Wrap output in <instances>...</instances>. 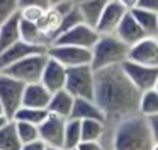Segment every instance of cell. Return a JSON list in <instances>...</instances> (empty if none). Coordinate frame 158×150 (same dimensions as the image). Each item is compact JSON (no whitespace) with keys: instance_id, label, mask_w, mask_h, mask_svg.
<instances>
[{"instance_id":"cell-1","label":"cell","mask_w":158,"mask_h":150,"mask_svg":"<svg viewBox=\"0 0 158 150\" xmlns=\"http://www.w3.org/2000/svg\"><path fill=\"white\" fill-rule=\"evenodd\" d=\"M141 92L127 78L121 65H112L95 70V92L94 101L102 109L107 121L121 119L139 113Z\"/></svg>"},{"instance_id":"cell-2","label":"cell","mask_w":158,"mask_h":150,"mask_svg":"<svg viewBox=\"0 0 158 150\" xmlns=\"http://www.w3.org/2000/svg\"><path fill=\"white\" fill-rule=\"evenodd\" d=\"M153 145L146 116L136 113L116 123L112 150H151Z\"/></svg>"},{"instance_id":"cell-3","label":"cell","mask_w":158,"mask_h":150,"mask_svg":"<svg viewBox=\"0 0 158 150\" xmlns=\"http://www.w3.org/2000/svg\"><path fill=\"white\" fill-rule=\"evenodd\" d=\"M129 56V46L119 39L116 34H100L92 48V65L94 70H100L112 65H121Z\"/></svg>"},{"instance_id":"cell-4","label":"cell","mask_w":158,"mask_h":150,"mask_svg":"<svg viewBox=\"0 0 158 150\" xmlns=\"http://www.w3.org/2000/svg\"><path fill=\"white\" fill-rule=\"evenodd\" d=\"M65 89L73 97L94 99L95 92V70L92 65H78L66 68V84Z\"/></svg>"},{"instance_id":"cell-5","label":"cell","mask_w":158,"mask_h":150,"mask_svg":"<svg viewBox=\"0 0 158 150\" xmlns=\"http://www.w3.org/2000/svg\"><path fill=\"white\" fill-rule=\"evenodd\" d=\"M46 61H48V51L46 53H34V55H29V56L15 61V63L9 65V67H5L4 70H0V72H4V73L24 82V84H32V82L41 80Z\"/></svg>"},{"instance_id":"cell-6","label":"cell","mask_w":158,"mask_h":150,"mask_svg":"<svg viewBox=\"0 0 158 150\" xmlns=\"http://www.w3.org/2000/svg\"><path fill=\"white\" fill-rule=\"evenodd\" d=\"M26 84L10 75L0 72V102L4 106L5 116L12 119L19 108L22 106V94Z\"/></svg>"},{"instance_id":"cell-7","label":"cell","mask_w":158,"mask_h":150,"mask_svg":"<svg viewBox=\"0 0 158 150\" xmlns=\"http://www.w3.org/2000/svg\"><path fill=\"white\" fill-rule=\"evenodd\" d=\"M48 56L55 58L63 67H78V65H87L92 61V50L89 48L72 46V44H51L48 48Z\"/></svg>"},{"instance_id":"cell-8","label":"cell","mask_w":158,"mask_h":150,"mask_svg":"<svg viewBox=\"0 0 158 150\" xmlns=\"http://www.w3.org/2000/svg\"><path fill=\"white\" fill-rule=\"evenodd\" d=\"M121 67L126 72L127 78L133 82V85L139 92L150 90L156 84L158 67H148V65H141V63H136V61H131V60L123 61Z\"/></svg>"},{"instance_id":"cell-9","label":"cell","mask_w":158,"mask_h":150,"mask_svg":"<svg viewBox=\"0 0 158 150\" xmlns=\"http://www.w3.org/2000/svg\"><path fill=\"white\" fill-rule=\"evenodd\" d=\"M99 36L100 34L97 33L95 27L82 22V24H77L75 27H70V29L63 31L55 39V43L56 44H72V46H80V48H89V50H92L94 44L99 39Z\"/></svg>"},{"instance_id":"cell-10","label":"cell","mask_w":158,"mask_h":150,"mask_svg":"<svg viewBox=\"0 0 158 150\" xmlns=\"http://www.w3.org/2000/svg\"><path fill=\"white\" fill-rule=\"evenodd\" d=\"M68 118L48 113L44 121L38 126L39 130V140L46 143V145H56L63 147V135H65V123Z\"/></svg>"},{"instance_id":"cell-11","label":"cell","mask_w":158,"mask_h":150,"mask_svg":"<svg viewBox=\"0 0 158 150\" xmlns=\"http://www.w3.org/2000/svg\"><path fill=\"white\" fill-rule=\"evenodd\" d=\"M127 60L148 67H158V38L146 36L129 48Z\"/></svg>"},{"instance_id":"cell-12","label":"cell","mask_w":158,"mask_h":150,"mask_svg":"<svg viewBox=\"0 0 158 150\" xmlns=\"http://www.w3.org/2000/svg\"><path fill=\"white\" fill-rule=\"evenodd\" d=\"M126 14H127V9L119 0H109L102 12V15H100L99 22L95 26L97 33L99 34H114Z\"/></svg>"},{"instance_id":"cell-13","label":"cell","mask_w":158,"mask_h":150,"mask_svg":"<svg viewBox=\"0 0 158 150\" xmlns=\"http://www.w3.org/2000/svg\"><path fill=\"white\" fill-rule=\"evenodd\" d=\"M48 48L46 46H36V44H31L24 39H19L17 43H14L12 46L5 48L4 51H0V70H4L5 67L15 63V61L22 60V58L29 56V55L34 53H46Z\"/></svg>"},{"instance_id":"cell-14","label":"cell","mask_w":158,"mask_h":150,"mask_svg":"<svg viewBox=\"0 0 158 150\" xmlns=\"http://www.w3.org/2000/svg\"><path fill=\"white\" fill-rule=\"evenodd\" d=\"M41 82L49 92H56L60 89H65L66 84V67H63L55 58L48 56V61L44 65V70L41 75Z\"/></svg>"},{"instance_id":"cell-15","label":"cell","mask_w":158,"mask_h":150,"mask_svg":"<svg viewBox=\"0 0 158 150\" xmlns=\"http://www.w3.org/2000/svg\"><path fill=\"white\" fill-rule=\"evenodd\" d=\"M114 34H116L123 43H126L129 48L133 46V44H136L138 41H141L143 38H146L144 31L141 29V26L138 24V20L134 19V15L131 14V10H127V14L123 17V20H121V24L117 26V29H116Z\"/></svg>"},{"instance_id":"cell-16","label":"cell","mask_w":158,"mask_h":150,"mask_svg":"<svg viewBox=\"0 0 158 150\" xmlns=\"http://www.w3.org/2000/svg\"><path fill=\"white\" fill-rule=\"evenodd\" d=\"M49 99H51V92H49L48 89L41 84V82L26 84L24 94H22V106L46 109V108H48Z\"/></svg>"},{"instance_id":"cell-17","label":"cell","mask_w":158,"mask_h":150,"mask_svg":"<svg viewBox=\"0 0 158 150\" xmlns=\"http://www.w3.org/2000/svg\"><path fill=\"white\" fill-rule=\"evenodd\" d=\"M61 17L63 15L56 9L48 7V9L44 10V14H43V17L36 22V24H38V27H39V31L43 33V36H44L46 41L49 43V46L55 43V39L58 38V34H60Z\"/></svg>"},{"instance_id":"cell-18","label":"cell","mask_w":158,"mask_h":150,"mask_svg":"<svg viewBox=\"0 0 158 150\" xmlns=\"http://www.w3.org/2000/svg\"><path fill=\"white\" fill-rule=\"evenodd\" d=\"M21 39V14L19 10L0 22V51Z\"/></svg>"},{"instance_id":"cell-19","label":"cell","mask_w":158,"mask_h":150,"mask_svg":"<svg viewBox=\"0 0 158 150\" xmlns=\"http://www.w3.org/2000/svg\"><path fill=\"white\" fill-rule=\"evenodd\" d=\"M70 118L80 119V121L82 119H100V121H106V116H104L102 109L97 106V102L94 99H83V97H75Z\"/></svg>"},{"instance_id":"cell-20","label":"cell","mask_w":158,"mask_h":150,"mask_svg":"<svg viewBox=\"0 0 158 150\" xmlns=\"http://www.w3.org/2000/svg\"><path fill=\"white\" fill-rule=\"evenodd\" d=\"M73 102H75V97L66 89H60L56 92H51V99H49L46 109H48V113H53V114L70 118L72 109H73Z\"/></svg>"},{"instance_id":"cell-21","label":"cell","mask_w":158,"mask_h":150,"mask_svg":"<svg viewBox=\"0 0 158 150\" xmlns=\"http://www.w3.org/2000/svg\"><path fill=\"white\" fill-rule=\"evenodd\" d=\"M107 2L109 0H82V2H77L80 12L83 15V22L95 27L104 12V9H106Z\"/></svg>"},{"instance_id":"cell-22","label":"cell","mask_w":158,"mask_h":150,"mask_svg":"<svg viewBox=\"0 0 158 150\" xmlns=\"http://www.w3.org/2000/svg\"><path fill=\"white\" fill-rule=\"evenodd\" d=\"M131 14L134 15V19L138 20V24L141 26V29L144 31L146 36H158V14L151 12V10L144 9H131Z\"/></svg>"},{"instance_id":"cell-23","label":"cell","mask_w":158,"mask_h":150,"mask_svg":"<svg viewBox=\"0 0 158 150\" xmlns=\"http://www.w3.org/2000/svg\"><path fill=\"white\" fill-rule=\"evenodd\" d=\"M21 140L17 136L15 121L9 119L2 128H0V150H21Z\"/></svg>"},{"instance_id":"cell-24","label":"cell","mask_w":158,"mask_h":150,"mask_svg":"<svg viewBox=\"0 0 158 150\" xmlns=\"http://www.w3.org/2000/svg\"><path fill=\"white\" fill-rule=\"evenodd\" d=\"M82 142H100L106 133V121L82 119Z\"/></svg>"},{"instance_id":"cell-25","label":"cell","mask_w":158,"mask_h":150,"mask_svg":"<svg viewBox=\"0 0 158 150\" xmlns=\"http://www.w3.org/2000/svg\"><path fill=\"white\" fill-rule=\"evenodd\" d=\"M21 39L27 41L36 46H46L49 48V43L46 41V38L43 36V33L39 31L36 22H29V20L21 19Z\"/></svg>"},{"instance_id":"cell-26","label":"cell","mask_w":158,"mask_h":150,"mask_svg":"<svg viewBox=\"0 0 158 150\" xmlns=\"http://www.w3.org/2000/svg\"><path fill=\"white\" fill-rule=\"evenodd\" d=\"M82 142V123L80 119L68 118L65 123V135H63V147L66 150L78 147V143Z\"/></svg>"},{"instance_id":"cell-27","label":"cell","mask_w":158,"mask_h":150,"mask_svg":"<svg viewBox=\"0 0 158 150\" xmlns=\"http://www.w3.org/2000/svg\"><path fill=\"white\" fill-rule=\"evenodd\" d=\"M48 116V109H39V108H29V106H21L15 111V114L12 116L14 121H26V123H32V125L39 126L44 118Z\"/></svg>"},{"instance_id":"cell-28","label":"cell","mask_w":158,"mask_h":150,"mask_svg":"<svg viewBox=\"0 0 158 150\" xmlns=\"http://www.w3.org/2000/svg\"><path fill=\"white\" fill-rule=\"evenodd\" d=\"M139 114L143 116H153L158 114V92L155 89L141 92L139 97Z\"/></svg>"},{"instance_id":"cell-29","label":"cell","mask_w":158,"mask_h":150,"mask_svg":"<svg viewBox=\"0 0 158 150\" xmlns=\"http://www.w3.org/2000/svg\"><path fill=\"white\" fill-rule=\"evenodd\" d=\"M15 130H17V136L21 140V143H29L39 140V130L32 123L26 121H15Z\"/></svg>"},{"instance_id":"cell-30","label":"cell","mask_w":158,"mask_h":150,"mask_svg":"<svg viewBox=\"0 0 158 150\" xmlns=\"http://www.w3.org/2000/svg\"><path fill=\"white\" fill-rule=\"evenodd\" d=\"M77 2V0H75ZM83 22V15H82V12H80V9H78V3H75L73 5V9L70 10V12H66L65 15L61 17V27H60V34L63 33V31H66V29H70V27H75L77 24H82ZM58 34V36H60Z\"/></svg>"},{"instance_id":"cell-31","label":"cell","mask_w":158,"mask_h":150,"mask_svg":"<svg viewBox=\"0 0 158 150\" xmlns=\"http://www.w3.org/2000/svg\"><path fill=\"white\" fill-rule=\"evenodd\" d=\"M44 10L46 9L38 7V5H27V7H21V9H19V14H21V19L29 20V22H38L43 17Z\"/></svg>"},{"instance_id":"cell-32","label":"cell","mask_w":158,"mask_h":150,"mask_svg":"<svg viewBox=\"0 0 158 150\" xmlns=\"http://www.w3.org/2000/svg\"><path fill=\"white\" fill-rule=\"evenodd\" d=\"M19 10V0H0V22Z\"/></svg>"},{"instance_id":"cell-33","label":"cell","mask_w":158,"mask_h":150,"mask_svg":"<svg viewBox=\"0 0 158 150\" xmlns=\"http://www.w3.org/2000/svg\"><path fill=\"white\" fill-rule=\"evenodd\" d=\"M146 119H148V126H150V131H151V138H153L155 143H158V114L146 116Z\"/></svg>"},{"instance_id":"cell-34","label":"cell","mask_w":158,"mask_h":150,"mask_svg":"<svg viewBox=\"0 0 158 150\" xmlns=\"http://www.w3.org/2000/svg\"><path fill=\"white\" fill-rule=\"evenodd\" d=\"M138 9H144V10H151V12L158 14V0H139L138 2ZM134 7V9H136Z\"/></svg>"},{"instance_id":"cell-35","label":"cell","mask_w":158,"mask_h":150,"mask_svg":"<svg viewBox=\"0 0 158 150\" xmlns=\"http://www.w3.org/2000/svg\"><path fill=\"white\" fill-rule=\"evenodd\" d=\"M21 150H46V143L43 140H34L29 143H22Z\"/></svg>"},{"instance_id":"cell-36","label":"cell","mask_w":158,"mask_h":150,"mask_svg":"<svg viewBox=\"0 0 158 150\" xmlns=\"http://www.w3.org/2000/svg\"><path fill=\"white\" fill-rule=\"evenodd\" d=\"M78 150H106L100 142H80Z\"/></svg>"},{"instance_id":"cell-37","label":"cell","mask_w":158,"mask_h":150,"mask_svg":"<svg viewBox=\"0 0 158 150\" xmlns=\"http://www.w3.org/2000/svg\"><path fill=\"white\" fill-rule=\"evenodd\" d=\"M27 5H38V7H43V9H48L49 3L48 0H19V9Z\"/></svg>"},{"instance_id":"cell-38","label":"cell","mask_w":158,"mask_h":150,"mask_svg":"<svg viewBox=\"0 0 158 150\" xmlns=\"http://www.w3.org/2000/svg\"><path fill=\"white\" fill-rule=\"evenodd\" d=\"M119 2L123 3L127 10H131V9H134V7L138 5V2H139V0H119Z\"/></svg>"},{"instance_id":"cell-39","label":"cell","mask_w":158,"mask_h":150,"mask_svg":"<svg viewBox=\"0 0 158 150\" xmlns=\"http://www.w3.org/2000/svg\"><path fill=\"white\" fill-rule=\"evenodd\" d=\"M63 2H72V0H48L49 7H53V5H58V3H63Z\"/></svg>"},{"instance_id":"cell-40","label":"cell","mask_w":158,"mask_h":150,"mask_svg":"<svg viewBox=\"0 0 158 150\" xmlns=\"http://www.w3.org/2000/svg\"><path fill=\"white\" fill-rule=\"evenodd\" d=\"M46 150H66L65 147H56V145H46Z\"/></svg>"},{"instance_id":"cell-41","label":"cell","mask_w":158,"mask_h":150,"mask_svg":"<svg viewBox=\"0 0 158 150\" xmlns=\"http://www.w3.org/2000/svg\"><path fill=\"white\" fill-rule=\"evenodd\" d=\"M7 121H9V118H7V116H0V128H2V126H4Z\"/></svg>"},{"instance_id":"cell-42","label":"cell","mask_w":158,"mask_h":150,"mask_svg":"<svg viewBox=\"0 0 158 150\" xmlns=\"http://www.w3.org/2000/svg\"><path fill=\"white\" fill-rule=\"evenodd\" d=\"M0 116H5V111H4V106H2V102H0Z\"/></svg>"},{"instance_id":"cell-43","label":"cell","mask_w":158,"mask_h":150,"mask_svg":"<svg viewBox=\"0 0 158 150\" xmlns=\"http://www.w3.org/2000/svg\"><path fill=\"white\" fill-rule=\"evenodd\" d=\"M151 150H158V143H155V145L151 147Z\"/></svg>"},{"instance_id":"cell-44","label":"cell","mask_w":158,"mask_h":150,"mask_svg":"<svg viewBox=\"0 0 158 150\" xmlns=\"http://www.w3.org/2000/svg\"><path fill=\"white\" fill-rule=\"evenodd\" d=\"M153 89H155V90L158 92V78H156V84H155V87H153Z\"/></svg>"},{"instance_id":"cell-45","label":"cell","mask_w":158,"mask_h":150,"mask_svg":"<svg viewBox=\"0 0 158 150\" xmlns=\"http://www.w3.org/2000/svg\"><path fill=\"white\" fill-rule=\"evenodd\" d=\"M68 150H78V147H75V148H68Z\"/></svg>"},{"instance_id":"cell-46","label":"cell","mask_w":158,"mask_h":150,"mask_svg":"<svg viewBox=\"0 0 158 150\" xmlns=\"http://www.w3.org/2000/svg\"><path fill=\"white\" fill-rule=\"evenodd\" d=\"M77 2H82V0H77Z\"/></svg>"},{"instance_id":"cell-47","label":"cell","mask_w":158,"mask_h":150,"mask_svg":"<svg viewBox=\"0 0 158 150\" xmlns=\"http://www.w3.org/2000/svg\"><path fill=\"white\" fill-rule=\"evenodd\" d=\"M156 38H158V36H156Z\"/></svg>"}]
</instances>
